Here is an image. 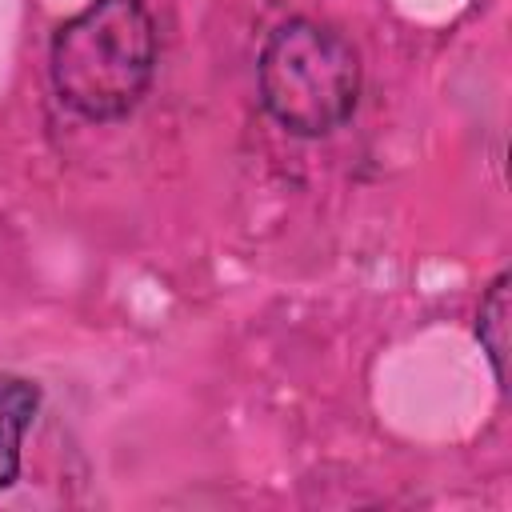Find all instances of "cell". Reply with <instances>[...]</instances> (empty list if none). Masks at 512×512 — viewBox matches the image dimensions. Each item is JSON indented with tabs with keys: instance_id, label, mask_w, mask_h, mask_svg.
Returning a JSON list of instances; mask_svg holds the SVG:
<instances>
[{
	"instance_id": "6da1fadb",
	"label": "cell",
	"mask_w": 512,
	"mask_h": 512,
	"mask_svg": "<svg viewBox=\"0 0 512 512\" xmlns=\"http://www.w3.org/2000/svg\"><path fill=\"white\" fill-rule=\"evenodd\" d=\"M160 32L144 0H92L48 44L56 100L80 120L112 124L136 112L156 80Z\"/></svg>"
},
{
	"instance_id": "7a4b0ae2",
	"label": "cell",
	"mask_w": 512,
	"mask_h": 512,
	"mask_svg": "<svg viewBox=\"0 0 512 512\" xmlns=\"http://www.w3.org/2000/svg\"><path fill=\"white\" fill-rule=\"evenodd\" d=\"M360 84V52L332 24L288 16L260 44V104L288 136L320 140L344 128L360 104Z\"/></svg>"
},
{
	"instance_id": "3957f363",
	"label": "cell",
	"mask_w": 512,
	"mask_h": 512,
	"mask_svg": "<svg viewBox=\"0 0 512 512\" xmlns=\"http://www.w3.org/2000/svg\"><path fill=\"white\" fill-rule=\"evenodd\" d=\"M40 412V384L16 372H0V488L20 480L24 436Z\"/></svg>"
},
{
	"instance_id": "277c9868",
	"label": "cell",
	"mask_w": 512,
	"mask_h": 512,
	"mask_svg": "<svg viewBox=\"0 0 512 512\" xmlns=\"http://www.w3.org/2000/svg\"><path fill=\"white\" fill-rule=\"evenodd\" d=\"M508 284H512V276L500 272L488 284V292L480 300V312H476V340H480V352L492 364V376H496L500 392L508 388V316H512V300H508L512 288Z\"/></svg>"
}]
</instances>
